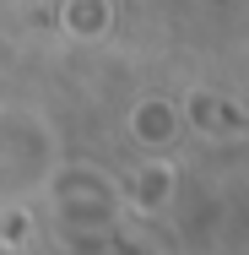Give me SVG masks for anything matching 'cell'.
<instances>
[{
    "mask_svg": "<svg viewBox=\"0 0 249 255\" xmlns=\"http://www.w3.org/2000/svg\"><path fill=\"white\" fill-rule=\"evenodd\" d=\"M0 255H11V250H0Z\"/></svg>",
    "mask_w": 249,
    "mask_h": 255,
    "instance_id": "6da1fadb",
    "label": "cell"
}]
</instances>
